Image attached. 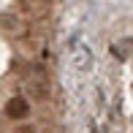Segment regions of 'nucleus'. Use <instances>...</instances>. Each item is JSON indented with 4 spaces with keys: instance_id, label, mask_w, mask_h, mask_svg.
Segmentation results:
<instances>
[{
    "instance_id": "f257e3e1",
    "label": "nucleus",
    "mask_w": 133,
    "mask_h": 133,
    "mask_svg": "<svg viewBox=\"0 0 133 133\" xmlns=\"http://www.w3.org/2000/svg\"><path fill=\"white\" fill-rule=\"evenodd\" d=\"M68 60L76 71H90L92 68V49L84 41H71L68 44Z\"/></svg>"
},
{
    "instance_id": "f03ea898",
    "label": "nucleus",
    "mask_w": 133,
    "mask_h": 133,
    "mask_svg": "<svg viewBox=\"0 0 133 133\" xmlns=\"http://www.w3.org/2000/svg\"><path fill=\"white\" fill-rule=\"evenodd\" d=\"M25 101H11L8 103V114H25Z\"/></svg>"
}]
</instances>
